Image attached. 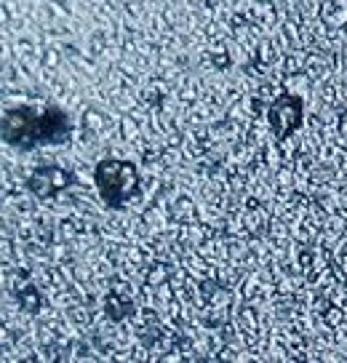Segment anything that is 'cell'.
<instances>
[{"label":"cell","instance_id":"obj_1","mask_svg":"<svg viewBox=\"0 0 347 363\" xmlns=\"http://www.w3.org/2000/svg\"><path fill=\"white\" fill-rule=\"evenodd\" d=\"M75 131L72 118L62 107H9L0 121V136L3 145L13 150H38V147H59L67 145L70 136Z\"/></svg>","mask_w":347,"mask_h":363},{"label":"cell","instance_id":"obj_2","mask_svg":"<svg viewBox=\"0 0 347 363\" xmlns=\"http://www.w3.org/2000/svg\"><path fill=\"white\" fill-rule=\"evenodd\" d=\"M139 169L134 160L104 158L94 169V184L107 208H123L139 195Z\"/></svg>","mask_w":347,"mask_h":363},{"label":"cell","instance_id":"obj_3","mask_svg":"<svg viewBox=\"0 0 347 363\" xmlns=\"http://www.w3.org/2000/svg\"><path fill=\"white\" fill-rule=\"evenodd\" d=\"M270 131L278 142H286L294 131H299L304 123V102L297 94H280L268 107Z\"/></svg>","mask_w":347,"mask_h":363},{"label":"cell","instance_id":"obj_4","mask_svg":"<svg viewBox=\"0 0 347 363\" xmlns=\"http://www.w3.org/2000/svg\"><path fill=\"white\" fill-rule=\"evenodd\" d=\"M75 184V174L62 166H35L27 177V190L38 198V201H48L56 198L59 193H65Z\"/></svg>","mask_w":347,"mask_h":363},{"label":"cell","instance_id":"obj_5","mask_svg":"<svg viewBox=\"0 0 347 363\" xmlns=\"http://www.w3.org/2000/svg\"><path fill=\"white\" fill-rule=\"evenodd\" d=\"M16 302H19V307H22L24 313H33L35 315L43 307V296H40V291L35 286H24V289L16 291Z\"/></svg>","mask_w":347,"mask_h":363}]
</instances>
